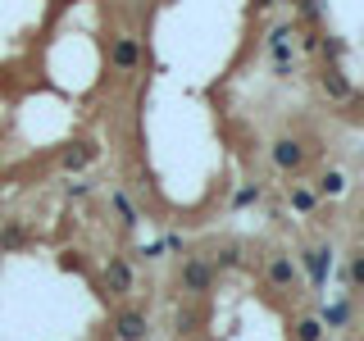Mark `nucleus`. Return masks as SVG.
Returning a JSON list of instances; mask_svg holds the SVG:
<instances>
[{
  "instance_id": "obj_1",
  "label": "nucleus",
  "mask_w": 364,
  "mask_h": 341,
  "mask_svg": "<svg viewBox=\"0 0 364 341\" xmlns=\"http://www.w3.org/2000/svg\"><path fill=\"white\" fill-rule=\"evenodd\" d=\"M214 282H219V273L205 264V255H187L173 273V287L187 296V301H205V296L214 291Z\"/></svg>"
},
{
  "instance_id": "obj_2",
  "label": "nucleus",
  "mask_w": 364,
  "mask_h": 341,
  "mask_svg": "<svg viewBox=\"0 0 364 341\" xmlns=\"http://www.w3.org/2000/svg\"><path fill=\"white\" fill-rule=\"evenodd\" d=\"M264 282L273 291L301 296V264H296L287 250H269V255H264Z\"/></svg>"
},
{
  "instance_id": "obj_3",
  "label": "nucleus",
  "mask_w": 364,
  "mask_h": 341,
  "mask_svg": "<svg viewBox=\"0 0 364 341\" xmlns=\"http://www.w3.org/2000/svg\"><path fill=\"white\" fill-rule=\"evenodd\" d=\"M269 159H273L278 173H301V168L310 164V146H305L301 136L282 132V136H273V141H269Z\"/></svg>"
},
{
  "instance_id": "obj_4",
  "label": "nucleus",
  "mask_w": 364,
  "mask_h": 341,
  "mask_svg": "<svg viewBox=\"0 0 364 341\" xmlns=\"http://www.w3.org/2000/svg\"><path fill=\"white\" fill-rule=\"evenodd\" d=\"M109 337H114V341H146V337H151V318H146V310H136V305L114 310Z\"/></svg>"
},
{
  "instance_id": "obj_5",
  "label": "nucleus",
  "mask_w": 364,
  "mask_h": 341,
  "mask_svg": "<svg viewBox=\"0 0 364 341\" xmlns=\"http://www.w3.org/2000/svg\"><path fill=\"white\" fill-rule=\"evenodd\" d=\"M296 264H301L305 273H310V287L314 291H323L328 287V273H333V246H305L301 255H296Z\"/></svg>"
},
{
  "instance_id": "obj_6",
  "label": "nucleus",
  "mask_w": 364,
  "mask_h": 341,
  "mask_svg": "<svg viewBox=\"0 0 364 341\" xmlns=\"http://www.w3.org/2000/svg\"><path fill=\"white\" fill-rule=\"evenodd\" d=\"M318 91H323L333 105H350V100H355V87H350V77L341 73V64H323V68H318Z\"/></svg>"
},
{
  "instance_id": "obj_7",
  "label": "nucleus",
  "mask_w": 364,
  "mask_h": 341,
  "mask_svg": "<svg viewBox=\"0 0 364 341\" xmlns=\"http://www.w3.org/2000/svg\"><path fill=\"white\" fill-rule=\"evenodd\" d=\"M100 278H105L109 296H132V291H136V273H132V264H128L123 255H109L105 269H100Z\"/></svg>"
},
{
  "instance_id": "obj_8",
  "label": "nucleus",
  "mask_w": 364,
  "mask_h": 341,
  "mask_svg": "<svg viewBox=\"0 0 364 341\" xmlns=\"http://www.w3.org/2000/svg\"><path fill=\"white\" fill-rule=\"evenodd\" d=\"M109 64L119 68V73H136V68H141V41L128 37V32L109 37Z\"/></svg>"
},
{
  "instance_id": "obj_9",
  "label": "nucleus",
  "mask_w": 364,
  "mask_h": 341,
  "mask_svg": "<svg viewBox=\"0 0 364 341\" xmlns=\"http://www.w3.org/2000/svg\"><path fill=\"white\" fill-rule=\"evenodd\" d=\"M205 264H210L214 273H232V269L246 264V250H242V242H214L210 250H205Z\"/></svg>"
},
{
  "instance_id": "obj_10",
  "label": "nucleus",
  "mask_w": 364,
  "mask_h": 341,
  "mask_svg": "<svg viewBox=\"0 0 364 341\" xmlns=\"http://www.w3.org/2000/svg\"><path fill=\"white\" fill-rule=\"evenodd\" d=\"M96 155H100V146L82 136V141H73V146L60 151V168H64V173H82L87 164H96Z\"/></svg>"
},
{
  "instance_id": "obj_11",
  "label": "nucleus",
  "mask_w": 364,
  "mask_h": 341,
  "mask_svg": "<svg viewBox=\"0 0 364 341\" xmlns=\"http://www.w3.org/2000/svg\"><path fill=\"white\" fill-rule=\"evenodd\" d=\"M291 37H296V28H291V23H278V28L269 32V55H273V64H296Z\"/></svg>"
},
{
  "instance_id": "obj_12",
  "label": "nucleus",
  "mask_w": 364,
  "mask_h": 341,
  "mask_svg": "<svg viewBox=\"0 0 364 341\" xmlns=\"http://www.w3.org/2000/svg\"><path fill=\"white\" fill-rule=\"evenodd\" d=\"M28 246H32V232L18 219H5V223H0V255H14V250H28Z\"/></svg>"
},
{
  "instance_id": "obj_13",
  "label": "nucleus",
  "mask_w": 364,
  "mask_h": 341,
  "mask_svg": "<svg viewBox=\"0 0 364 341\" xmlns=\"http://www.w3.org/2000/svg\"><path fill=\"white\" fill-rule=\"evenodd\" d=\"M200 323H205V310H200V305H178V314H173V332L178 337H196Z\"/></svg>"
},
{
  "instance_id": "obj_14",
  "label": "nucleus",
  "mask_w": 364,
  "mask_h": 341,
  "mask_svg": "<svg viewBox=\"0 0 364 341\" xmlns=\"http://www.w3.org/2000/svg\"><path fill=\"white\" fill-rule=\"evenodd\" d=\"M341 191H346V173H341V168H323V173L314 178V196H323V200H337Z\"/></svg>"
},
{
  "instance_id": "obj_15",
  "label": "nucleus",
  "mask_w": 364,
  "mask_h": 341,
  "mask_svg": "<svg viewBox=\"0 0 364 341\" xmlns=\"http://www.w3.org/2000/svg\"><path fill=\"white\" fill-rule=\"evenodd\" d=\"M109 205H114V214H119V223L128 227V232L141 223V214H136V205L128 200V191H123V187H109Z\"/></svg>"
},
{
  "instance_id": "obj_16",
  "label": "nucleus",
  "mask_w": 364,
  "mask_h": 341,
  "mask_svg": "<svg viewBox=\"0 0 364 341\" xmlns=\"http://www.w3.org/2000/svg\"><path fill=\"white\" fill-rule=\"evenodd\" d=\"M328 328L318 323V314H296L291 318V341H323Z\"/></svg>"
},
{
  "instance_id": "obj_17",
  "label": "nucleus",
  "mask_w": 364,
  "mask_h": 341,
  "mask_svg": "<svg viewBox=\"0 0 364 341\" xmlns=\"http://www.w3.org/2000/svg\"><path fill=\"white\" fill-rule=\"evenodd\" d=\"M346 318H350V301H333V305H323L318 323L323 328H346Z\"/></svg>"
},
{
  "instance_id": "obj_18",
  "label": "nucleus",
  "mask_w": 364,
  "mask_h": 341,
  "mask_svg": "<svg viewBox=\"0 0 364 341\" xmlns=\"http://www.w3.org/2000/svg\"><path fill=\"white\" fill-rule=\"evenodd\" d=\"M341 282H346V287H355V291H364V250L350 255V264L341 269Z\"/></svg>"
},
{
  "instance_id": "obj_19",
  "label": "nucleus",
  "mask_w": 364,
  "mask_h": 341,
  "mask_svg": "<svg viewBox=\"0 0 364 341\" xmlns=\"http://www.w3.org/2000/svg\"><path fill=\"white\" fill-rule=\"evenodd\" d=\"M259 196H264V187H259V182H246V187H237V196H232V210H246V205H259Z\"/></svg>"
},
{
  "instance_id": "obj_20",
  "label": "nucleus",
  "mask_w": 364,
  "mask_h": 341,
  "mask_svg": "<svg viewBox=\"0 0 364 341\" xmlns=\"http://www.w3.org/2000/svg\"><path fill=\"white\" fill-rule=\"evenodd\" d=\"M314 205H318V196L310 187H291V210H301V214H314Z\"/></svg>"
},
{
  "instance_id": "obj_21",
  "label": "nucleus",
  "mask_w": 364,
  "mask_h": 341,
  "mask_svg": "<svg viewBox=\"0 0 364 341\" xmlns=\"http://www.w3.org/2000/svg\"><path fill=\"white\" fill-rule=\"evenodd\" d=\"M291 5H296V14L310 23V28H314L318 18H323V0H291Z\"/></svg>"
},
{
  "instance_id": "obj_22",
  "label": "nucleus",
  "mask_w": 364,
  "mask_h": 341,
  "mask_svg": "<svg viewBox=\"0 0 364 341\" xmlns=\"http://www.w3.org/2000/svg\"><path fill=\"white\" fill-rule=\"evenodd\" d=\"M318 41H323V32H318V28H310V32H305V50H310V55H318Z\"/></svg>"
},
{
  "instance_id": "obj_23",
  "label": "nucleus",
  "mask_w": 364,
  "mask_h": 341,
  "mask_svg": "<svg viewBox=\"0 0 364 341\" xmlns=\"http://www.w3.org/2000/svg\"><path fill=\"white\" fill-rule=\"evenodd\" d=\"M91 191V182H68V200H82Z\"/></svg>"
},
{
  "instance_id": "obj_24",
  "label": "nucleus",
  "mask_w": 364,
  "mask_h": 341,
  "mask_svg": "<svg viewBox=\"0 0 364 341\" xmlns=\"http://www.w3.org/2000/svg\"><path fill=\"white\" fill-rule=\"evenodd\" d=\"M273 9V0H250V14H269Z\"/></svg>"
},
{
  "instance_id": "obj_25",
  "label": "nucleus",
  "mask_w": 364,
  "mask_h": 341,
  "mask_svg": "<svg viewBox=\"0 0 364 341\" xmlns=\"http://www.w3.org/2000/svg\"><path fill=\"white\" fill-rule=\"evenodd\" d=\"M273 5H291V0H273Z\"/></svg>"
}]
</instances>
